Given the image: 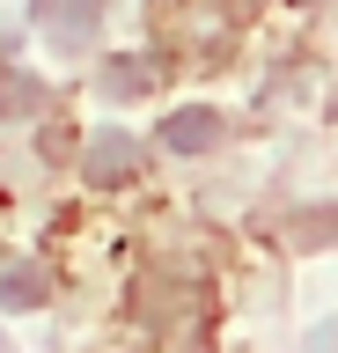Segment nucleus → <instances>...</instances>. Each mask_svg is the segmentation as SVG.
I'll return each instance as SVG.
<instances>
[{
  "instance_id": "nucleus-6",
  "label": "nucleus",
  "mask_w": 338,
  "mask_h": 353,
  "mask_svg": "<svg viewBox=\"0 0 338 353\" xmlns=\"http://www.w3.org/2000/svg\"><path fill=\"white\" fill-rule=\"evenodd\" d=\"M155 88V66H140V59H111L103 66V96H147Z\"/></svg>"
},
{
  "instance_id": "nucleus-5",
  "label": "nucleus",
  "mask_w": 338,
  "mask_h": 353,
  "mask_svg": "<svg viewBox=\"0 0 338 353\" xmlns=\"http://www.w3.org/2000/svg\"><path fill=\"white\" fill-rule=\"evenodd\" d=\"M30 110H45V81L23 66H0V118H30Z\"/></svg>"
},
{
  "instance_id": "nucleus-2",
  "label": "nucleus",
  "mask_w": 338,
  "mask_h": 353,
  "mask_svg": "<svg viewBox=\"0 0 338 353\" xmlns=\"http://www.w3.org/2000/svg\"><path fill=\"white\" fill-rule=\"evenodd\" d=\"M103 22V0H37V30L52 44H89Z\"/></svg>"
},
{
  "instance_id": "nucleus-4",
  "label": "nucleus",
  "mask_w": 338,
  "mask_h": 353,
  "mask_svg": "<svg viewBox=\"0 0 338 353\" xmlns=\"http://www.w3.org/2000/svg\"><path fill=\"white\" fill-rule=\"evenodd\" d=\"M52 294L45 265H0V309H37Z\"/></svg>"
},
{
  "instance_id": "nucleus-3",
  "label": "nucleus",
  "mask_w": 338,
  "mask_h": 353,
  "mask_svg": "<svg viewBox=\"0 0 338 353\" xmlns=\"http://www.w3.org/2000/svg\"><path fill=\"white\" fill-rule=\"evenodd\" d=\"M162 148H169V154H206V148H221V110L191 103V110H177V118H162Z\"/></svg>"
},
{
  "instance_id": "nucleus-1",
  "label": "nucleus",
  "mask_w": 338,
  "mask_h": 353,
  "mask_svg": "<svg viewBox=\"0 0 338 353\" xmlns=\"http://www.w3.org/2000/svg\"><path fill=\"white\" fill-rule=\"evenodd\" d=\"M81 170H89V184H125V176H140V170H147V148H140L133 132H96V140H89V162H81Z\"/></svg>"
}]
</instances>
